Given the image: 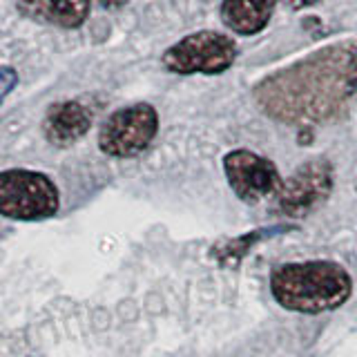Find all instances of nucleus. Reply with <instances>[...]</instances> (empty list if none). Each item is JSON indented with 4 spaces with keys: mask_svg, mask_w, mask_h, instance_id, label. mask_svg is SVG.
Listing matches in <instances>:
<instances>
[{
    "mask_svg": "<svg viewBox=\"0 0 357 357\" xmlns=\"http://www.w3.org/2000/svg\"><path fill=\"white\" fill-rule=\"evenodd\" d=\"M16 9L25 18L43 25L76 29L85 25L92 3L89 0H16Z\"/></svg>",
    "mask_w": 357,
    "mask_h": 357,
    "instance_id": "obj_9",
    "label": "nucleus"
},
{
    "mask_svg": "<svg viewBox=\"0 0 357 357\" xmlns=\"http://www.w3.org/2000/svg\"><path fill=\"white\" fill-rule=\"evenodd\" d=\"M237 61V43L221 31H195L163 54V67L172 74H223Z\"/></svg>",
    "mask_w": 357,
    "mask_h": 357,
    "instance_id": "obj_3",
    "label": "nucleus"
},
{
    "mask_svg": "<svg viewBox=\"0 0 357 357\" xmlns=\"http://www.w3.org/2000/svg\"><path fill=\"white\" fill-rule=\"evenodd\" d=\"M271 290L282 308L319 315L340 308L351 297L353 282L346 268L335 261H304L277 266Z\"/></svg>",
    "mask_w": 357,
    "mask_h": 357,
    "instance_id": "obj_2",
    "label": "nucleus"
},
{
    "mask_svg": "<svg viewBox=\"0 0 357 357\" xmlns=\"http://www.w3.org/2000/svg\"><path fill=\"white\" fill-rule=\"evenodd\" d=\"M228 183L245 204H259L268 197H277L284 181L277 165L250 150H232L223 159Z\"/></svg>",
    "mask_w": 357,
    "mask_h": 357,
    "instance_id": "obj_7",
    "label": "nucleus"
},
{
    "mask_svg": "<svg viewBox=\"0 0 357 357\" xmlns=\"http://www.w3.org/2000/svg\"><path fill=\"white\" fill-rule=\"evenodd\" d=\"M255 100L275 121L306 126L340 116L357 96V40L324 47L255 87Z\"/></svg>",
    "mask_w": 357,
    "mask_h": 357,
    "instance_id": "obj_1",
    "label": "nucleus"
},
{
    "mask_svg": "<svg viewBox=\"0 0 357 357\" xmlns=\"http://www.w3.org/2000/svg\"><path fill=\"white\" fill-rule=\"evenodd\" d=\"M159 132V114L150 103L116 109L98 130V148L116 159L141 154Z\"/></svg>",
    "mask_w": 357,
    "mask_h": 357,
    "instance_id": "obj_5",
    "label": "nucleus"
},
{
    "mask_svg": "<svg viewBox=\"0 0 357 357\" xmlns=\"http://www.w3.org/2000/svg\"><path fill=\"white\" fill-rule=\"evenodd\" d=\"M89 128H92V112L78 100H61L50 105L43 119L45 139L59 148H67L83 139Z\"/></svg>",
    "mask_w": 357,
    "mask_h": 357,
    "instance_id": "obj_8",
    "label": "nucleus"
},
{
    "mask_svg": "<svg viewBox=\"0 0 357 357\" xmlns=\"http://www.w3.org/2000/svg\"><path fill=\"white\" fill-rule=\"evenodd\" d=\"M319 0H290V5L295 9H304V7H310V5H317Z\"/></svg>",
    "mask_w": 357,
    "mask_h": 357,
    "instance_id": "obj_13",
    "label": "nucleus"
},
{
    "mask_svg": "<svg viewBox=\"0 0 357 357\" xmlns=\"http://www.w3.org/2000/svg\"><path fill=\"white\" fill-rule=\"evenodd\" d=\"M3 81H5V85H3V96H7L11 92V87H14V83H18V76L14 74V70H11V67H3Z\"/></svg>",
    "mask_w": 357,
    "mask_h": 357,
    "instance_id": "obj_12",
    "label": "nucleus"
},
{
    "mask_svg": "<svg viewBox=\"0 0 357 357\" xmlns=\"http://www.w3.org/2000/svg\"><path fill=\"white\" fill-rule=\"evenodd\" d=\"M333 178L335 172L328 159H310L301 163L277 192L275 212L288 219L308 217L331 197Z\"/></svg>",
    "mask_w": 357,
    "mask_h": 357,
    "instance_id": "obj_6",
    "label": "nucleus"
},
{
    "mask_svg": "<svg viewBox=\"0 0 357 357\" xmlns=\"http://www.w3.org/2000/svg\"><path fill=\"white\" fill-rule=\"evenodd\" d=\"M275 230L277 228H273V230H257L252 234H243V237H239V239H226V241H221V243L215 245V248H212V255H215L217 259H221L223 264H232L234 266L245 255L248 245H252L255 241H259L261 234L275 232Z\"/></svg>",
    "mask_w": 357,
    "mask_h": 357,
    "instance_id": "obj_11",
    "label": "nucleus"
},
{
    "mask_svg": "<svg viewBox=\"0 0 357 357\" xmlns=\"http://www.w3.org/2000/svg\"><path fill=\"white\" fill-rule=\"evenodd\" d=\"M59 210V190L50 176L31 170L0 174V215L18 221H40Z\"/></svg>",
    "mask_w": 357,
    "mask_h": 357,
    "instance_id": "obj_4",
    "label": "nucleus"
},
{
    "mask_svg": "<svg viewBox=\"0 0 357 357\" xmlns=\"http://www.w3.org/2000/svg\"><path fill=\"white\" fill-rule=\"evenodd\" d=\"M277 0H221V22L239 36H255L273 18Z\"/></svg>",
    "mask_w": 357,
    "mask_h": 357,
    "instance_id": "obj_10",
    "label": "nucleus"
}]
</instances>
